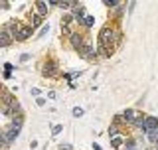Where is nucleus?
I'll list each match as a JSON object with an SVG mask.
<instances>
[{"label": "nucleus", "mask_w": 158, "mask_h": 150, "mask_svg": "<svg viewBox=\"0 0 158 150\" xmlns=\"http://www.w3.org/2000/svg\"><path fill=\"white\" fill-rule=\"evenodd\" d=\"M93 26H95V16H91V14H87V16H85V20H83V28H93Z\"/></svg>", "instance_id": "obj_13"}, {"label": "nucleus", "mask_w": 158, "mask_h": 150, "mask_svg": "<svg viewBox=\"0 0 158 150\" xmlns=\"http://www.w3.org/2000/svg\"><path fill=\"white\" fill-rule=\"evenodd\" d=\"M30 28H38V26H42V16L40 14H34V16H30V24H28Z\"/></svg>", "instance_id": "obj_11"}, {"label": "nucleus", "mask_w": 158, "mask_h": 150, "mask_svg": "<svg viewBox=\"0 0 158 150\" xmlns=\"http://www.w3.org/2000/svg\"><path fill=\"white\" fill-rule=\"evenodd\" d=\"M12 42H14V36H10L6 30H2V32H0V48H4V49H6V48H8Z\"/></svg>", "instance_id": "obj_7"}, {"label": "nucleus", "mask_w": 158, "mask_h": 150, "mask_svg": "<svg viewBox=\"0 0 158 150\" xmlns=\"http://www.w3.org/2000/svg\"><path fill=\"white\" fill-rule=\"evenodd\" d=\"M36 103H38V107H44V105H46V99H44V97H38Z\"/></svg>", "instance_id": "obj_18"}, {"label": "nucleus", "mask_w": 158, "mask_h": 150, "mask_svg": "<svg viewBox=\"0 0 158 150\" xmlns=\"http://www.w3.org/2000/svg\"><path fill=\"white\" fill-rule=\"evenodd\" d=\"M61 131H63V124H56V127L52 128V134H53V136H57V134L61 132Z\"/></svg>", "instance_id": "obj_16"}, {"label": "nucleus", "mask_w": 158, "mask_h": 150, "mask_svg": "<svg viewBox=\"0 0 158 150\" xmlns=\"http://www.w3.org/2000/svg\"><path fill=\"white\" fill-rule=\"evenodd\" d=\"M32 32H34V30L30 28V26H24L22 30H20V34H18L16 42H26V40H30V36H32Z\"/></svg>", "instance_id": "obj_9"}, {"label": "nucleus", "mask_w": 158, "mask_h": 150, "mask_svg": "<svg viewBox=\"0 0 158 150\" xmlns=\"http://www.w3.org/2000/svg\"><path fill=\"white\" fill-rule=\"evenodd\" d=\"M140 115H142V113H140V111H136V109H127V111H123V113H121V121L132 127V124H135V121H136L138 117H140Z\"/></svg>", "instance_id": "obj_2"}, {"label": "nucleus", "mask_w": 158, "mask_h": 150, "mask_svg": "<svg viewBox=\"0 0 158 150\" xmlns=\"http://www.w3.org/2000/svg\"><path fill=\"white\" fill-rule=\"evenodd\" d=\"M93 148H95V150H101V146H99V144H93Z\"/></svg>", "instance_id": "obj_22"}, {"label": "nucleus", "mask_w": 158, "mask_h": 150, "mask_svg": "<svg viewBox=\"0 0 158 150\" xmlns=\"http://www.w3.org/2000/svg\"><path fill=\"white\" fill-rule=\"evenodd\" d=\"M4 69H6V71L10 73V71H12V69H14V65H12V63H4Z\"/></svg>", "instance_id": "obj_20"}, {"label": "nucleus", "mask_w": 158, "mask_h": 150, "mask_svg": "<svg viewBox=\"0 0 158 150\" xmlns=\"http://www.w3.org/2000/svg\"><path fill=\"white\" fill-rule=\"evenodd\" d=\"M34 6H36V14H40L42 18L48 14V2H42V0H40V2H36Z\"/></svg>", "instance_id": "obj_10"}, {"label": "nucleus", "mask_w": 158, "mask_h": 150, "mask_svg": "<svg viewBox=\"0 0 158 150\" xmlns=\"http://www.w3.org/2000/svg\"><path fill=\"white\" fill-rule=\"evenodd\" d=\"M107 132H109V136H111V138H113V136H117V134H118V127H117V124H111Z\"/></svg>", "instance_id": "obj_15"}, {"label": "nucleus", "mask_w": 158, "mask_h": 150, "mask_svg": "<svg viewBox=\"0 0 158 150\" xmlns=\"http://www.w3.org/2000/svg\"><path fill=\"white\" fill-rule=\"evenodd\" d=\"M59 150H71V146H69V144H59Z\"/></svg>", "instance_id": "obj_21"}, {"label": "nucleus", "mask_w": 158, "mask_h": 150, "mask_svg": "<svg viewBox=\"0 0 158 150\" xmlns=\"http://www.w3.org/2000/svg\"><path fill=\"white\" fill-rule=\"evenodd\" d=\"M69 44H71V48L73 49H77V52H79V49H81L83 46H85V38H83V34H79V32H73L71 34V36H69Z\"/></svg>", "instance_id": "obj_4"}, {"label": "nucleus", "mask_w": 158, "mask_h": 150, "mask_svg": "<svg viewBox=\"0 0 158 150\" xmlns=\"http://www.w3.org/2000/svg\"><path fill=\"white\" fill-rule=\"evenodd\" d=\"M125 144H127V136H125V134H117V136L111 138V146L115 150H123Z\"/></svg>", "instance_id": "obj_6"}, {"label": "nucleus", "mask_w": 158, "mask_h": 150, "mask_svg": "<svg viewBox=\"0 0 158 150\" xmlns=\"http://www.w3.org/2000/svg\"><path fill=\"white\" fill-rule=\"evenodd\" d=\"M123 150H136V148H127V146H125V148H123Z\"/></svg>", "instance_id": "obj_23"}, {"label": "nucleus", "mask_w": 158, "mask_h": 150, "mask_svg": "<svg viewBox=\"0 0 158 150\" xmlns=\"http://www.w3.org/2000/svg\"><path fill=\"white\" fill-rule=\"evenodd\" d=\"M73 117H83V109L75 107V109H73Z\"/></svg>", "instance_id": "obj_17"}, {"label": "nucleus", "mask_w": 158, "mask_h": 150, "mask_svg": "<svg viewBox=\"0 0 158 150\" xmlns=\"http://www.w3.org/2000/svg\"><path fill=\"white\" fill-rule=\"evenodd\" d=\"M73 20H75V16H73V14H69V12L63 14V16H61V26H69Z\"/></svg>", "instance_id": "obj_14"}, {"label": "nucleus", "mask_w": 158, "mask_h": 150, "mask_svg": "<svg viewBox=\"0 0 158 150\" xmlns=\"http://www.w3.org/2000/svg\"><path fill=\"white\" fill-rule=\"evenodd\" d=\"M158 127V119L156 117H146V121H144V128H142V132L148 134L152 131V128H156Z\"/></svg>", "instance_id": "obj_8"}, {"label": "nucleus", "mask_w": 158, "mask_h": 150, "mask_svg": "<svg viewBox=\"0 0 158 150\" xmlns=\"http://www.w3.org/2000/svg\"><path fill=\"white\" fill-rule=\"evenodd\" d=\"M79 57H83V59H87V61H95V57H97V49L91 46V44H85L81 49H79Z\"/></svg>", "instance_id": "obj_3"}, {"label": "nucleus", "mask_w": 158, "mask_h": 150, "mask_svg": "<svg viewBox=\"0 0 158 150\" xmlns=\"http://www.w3.org/2000/svg\"><path fill=\"white\" fill-rule=\"evenodd\" d=\"M156 148H158V146H156Z\"/></svg>", "instance_id": "obj_25"}, {"label": "nucleus", "mask_w": 158, "mask_h": 150, "mask_svg": "<svg viewBox=\"0 0 158 150\" xmlns=\"http://www.w3.org/2000/svg\"><path fill=\"white\" fill-rule=\"evenodd\" d=\"M24 28V24L20 22V20H10V22L4 24V28L2 30H6V32L10 34V36H14V40L18 38V34H20V30Z\"/></svg>", "instance_id": "obj_1"}, {"label": "nucleus", "mask_w": 158, "mask_h": 150, "mask_svg": "<svg viewBox=\"0 0 158 150\" xmlns=\"http://www.w3.org/2000/svg\"><path fill=\"white\" fill-rule=\"evenodd\" d=\"M30 59V53H22V56H20V61H28Z\"/></svg>", "instance_id": "obj_19"}, {"label": "nucleus", "mask_w": 158, "mask_h": 150, "mask_svg": "<svg viewBox=\"0 0 158 150\" xmlns=\"http://www.w3.org/2000/svg\"><path fill=\"white\" fill-rule=\"evenodd\" d=\"M156 150H158V148H156Z\"/></svg>", "instance_id": "obj_24"}, {"label": "nucleus", "mask_w": 158, "mask_h": 150, "mask_svg": "<svg viewBox=\"0 0 158 150\" xmlns=\"http://www.w3.org/2000/svg\"><path fill=\"white\" fill-rule=\"evenodd\" d=\"M42 75L44 77H56L57 75V63L56 61H46L42 65Z\"/></svg>", "instance_id": "obj_5"}, {"label": "nucleus", "mask_w": 158, "mask_h": 150, "mask_svg": "<svg viewBox=\"0 0 158 150\" xmlns=\"http://www.w3.org/2000/svg\"><path fill=\"white\" fill-rule=\"evenodd\" d=\"M146 136H148V140H150V144H154V146H158V127H156V128H152V131L148 132Z\"/></svg>", "instance_id": "obj_12"}]
</instances>
